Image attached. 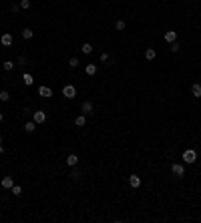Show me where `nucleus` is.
I'll return each instance as SVG.
<instances>
[{"mask_svg": "<svg viewBox=\"0 0 201 223\" xmlns=\"http://www.w3.org/2000/svg\"><path fill=\"white\" fill-rule=\"evenodd\" d=\"M32 121L36 123V125H42V123L46 121V113L44 111H36V113L32 115Z\"/></svg>", "mask_w": 201, "mask_h": 223, "instance_id": "nucleus-4", "label": "nucleus"}, {"mask_svg": "<svg viewBox=\"0 0 201 223\" xmlns=\"http://www.w3.org/2000/svg\"><path fill=\"white\" fill-rule=\"evenodd\" d=\"M155 57H157V50L155 48H147V50H145V58H147V61H155Z\"/></svg>", "mask_w": 201, "mask_h": 223, "instance_id": "nucleus-12", "label": "nucleus"}, {"mask_svg": "<svg viewBox=\"0 0 201 223\" xmlns=\"http://www.w3.org/2000/svg\"><path fill=\"white\" fill-rule=\"evenodd\" d=\"M76 163H79V157H76L75 153H71V155L66 157V165L68 167H76Z\"/></svg>", "mask_w": 201, "mask_h": 223, "instance_id": "nucleus-10", "label": "nucleus"}, {"mask_svg": "<svg viewBox=\"0 0 201 223\" xmlns=\"http://www.w3.org/2000/svg\"><path fill=\"white\" fill-rule=\"evenodd\" d=\"M80 111H83L85 115H87V113H93V102H91V101H85L83 105H80Z\"/></svg>", "mask_w": 201, "mask_h": 223, "instance_id": "nucleus-11", "label": "nucleus"}, {"mask_svg": "<svg viewBox=\"0 0 201 223\" xmlns=\"http://www.w3.org/2000/svg\"><path fill=\"white\" fill-rule=\"evenodd\" d=\"M75 125L76 127H85L87 125V117H85V115H79V117L75 119Z\"/></svg>", "mask_w": 201, "mask_h": 223, "instance_id": "nucleus-16", "label": "nucleus"}, {"mask_svg": "<svg viewBox=\"0 0 201 223\" xmlns=\"http://www.w3.org/2000/svg\"><path fill=\"white\" fill-rule=\"evenodd\" d=\"M179 50H181V44H179L177 40L171 42V52H179Z\"/></svg>", "mask_w": 201, "mask_h": 223, "instance_id": "nucleus-21", "label": "nucleus"}, {"mask_svg": "<svg viewBox=\"0 0 201 223\" xmlns=\"http://www.w3.org/2000/svg\"><path fill=\"white\" fill-rule=\"evenodd\" d=\"M14 68V62L12 61H4V71H12Z\"/></svg>", "mask_w": 201, "mask_h": 223, "instance_id": "nucleus-24", "label": "nucleus"}, {"mask_svg": "<svg viewBox=\"0 0 201 223\" xmlns=\"http://www.w3.org/2000/svg\"><path fill=\"white\" fill-rule=\"evenodd\" d=\"M62 97H66V98H75V97H76V89L72 87V84H66V87H62Z\"/></svg>", "mask_w": 201, "mask_h": 223, "instance_id": "nucleus-3", "label": "nucleus"}, {"mask_svg": "<svg viewBox=\"0 0 201 223\" xmlns=\"http://www.w3.org/2000/svg\"><path fill=\"white\" fill-rule=\"evenodd\" d=\"M85 72H87L89 76H95L97 75V64H87V66H85Z\"/></svg>", "mask_w": 201, "mask_h": 223, "instance_id": "nucleus-13", "label": "nucleus"}, {"mask_svg": "<svg viewBox=\"0 0 201 223\" xmlns=\"http://www.w3.org/2000/svg\"><path fill=\"white\" fill-rule=\"evenodd\" d=\"M191 93H193V97H201V84L199 83H193V84H191Z\"/></svg>", "mask_w": 201, "mask_h": 223, "instance_id": "nucleus-14", "label": "nucleus"}, {"mask_svg": "<svg viewBox=\"0 0 201 223\" xmlns=\"http://www.w3.org/2000/svg\"><path fill=\"white\" fill-rule=\"evenodd\" d=\"M32 36H34L32 28H24V30H22V38H26V40H28V38H32Z\"/></svg>", "mask_w": 201, "mask_h": 223, "instance_id": "nucleus-18", "label": "nucleus"}, {"mask_svg": "<svg viewBox=\"0 0 201 223\" xmlns=\"http://www.w3.org/2000/svg\"><path fill=\"white\" fill-rule=\"evenodd\" d=\"M171 173H173L175 177H183V175H185V167H183L181 163H173V165H171Z\"/></svg>", "mask_w": 201, "mask_h": 223, "instance_id": "nucleus-2", "label": "nucleus"}, {"mask_svg": "<svg viewBox=\"0 0 201 223\" xmlns=\"http://www.w3.org/2000/svg\"><path fill=\"white\" fill-rule=\"evenodd\" d=\"M22 83L26 84V87H32V84H34V79H32V75H28V72H26V75H22Z\"/></svg>", "mask_w": 201, "mask_h": 223, "instance_id": "nucleus-15", "label": "nucleus"}, {"mask_svg": "<svg viewBox=\"0 0 201 223\" xmlns=\"http://www.w3.org/2000/svg\"><path fill=\"white\" fill-rule=\"evenodd\" d=\"M20 8H24V10L30 8V0H20Z\"/></svg>", "mask_w": 201, "mask_h": 223, "instance_id": "nucleus-26", "label": "nucleus"}, {"mask_svg": "<svg viewBox=\"0 0 201 223\" xmlns=\"http://www.w3.org/2000/svg\"><path fill=\"white\" fill-rule=\"evenodd\" d=\"M80 50H83L85 54H91V52H93V44H89V42H85V44L80 46Z\"/></svg>", "mask_w": 201, "mask_h": 223, "instance_id": "nucleus-19", "label": "nucleus"}, {"mask_svg": "<svg viewBox=\"0 0 201 223\" xmlns=\"http://www.w3.org/2000/svg\"><path fill=\"white\" fill-rule=\"evenodd\" d=\"M24 131H26V133H34V131H36V123H34V121H28L26 125H24Z\"/></svg>", "mask_w": 201, "mask_h": 223, "instance_id": "nucleus-17", "label": "nucleus"}, {"mask_svg": "<svg viewBox=\"0 0 201 223\" xmlns=\"http://www.w3.org/2000/svg\"><path fill=\"white\" fill-rule=\"evenodd\" d=\"M38 97L48 98V97H53V91H50L48 87H40V89H38Z\"/></svg>", "mask_w": 201, "mask_h": 223, "instance_id": "nucleus-8", "label": "nucleus"}, {"mask_svg": "<svg viewBox=\"0 0 201 223\" xmlns=\"http://www.w3.org/2000/svg\"><path fill=\"white\" fill-rule=\"evenodd\" d=\"M2 121H4V115H2V113H0V123H2Z\"/></svg>", "mask_w": 201, "mask_h": 223, "instance_id": "nucleus-31", "label": "nucleus"}, {"mask_svg": "<svg viewBox=\"0 0 201 223\" xmlns=\"http://www.w3.org/2000/svg\"><path fill=\"white\" fill-rule=\"evenodd\" d=\"M125 20H117V22H115V28H117V30H125Z\"/></svg>", "mask_w": 201, "mask_h": 223, "instance_id": "nucleus-20", "label": "nucleus"}, {"mask_svg": "<svg viewBox=\"0 0 201 223\" xmlns=\"http://www.w3.org/2000/svg\"><path fill=\"white\" fill-rule=\"evenodd\" d=\"M14 187V179L12 177H2V189H12Z\"/></svg>", "mask_w": 201, "mask_h": 223, "instance_id": "nucleus-7", "label": "nucleus"}, {"mask_svg": "<svg viewBox=\"0 0 201 223\" xmlns=\"http://www.w3.org/2000/svg\"><path fill=\"white\" fill-rule=\"evenodd\" d=\"M18 64H26V57H24V54H20V57H18Z\"/></svg>", "mask_w": 201, "mask_h": 223, "instance_id": "nucleus-28", "label": "nucleus"}, {"mask_svg": "<svg viewBox=\"0 0 201 223\" xmlns=\"http://www.w3.org/2000/svg\"><path fill=\"white\" fill-rule=\"evenodd\" d=\"M129 185L133 187V189L141 187V177H139V175H131V177H129Z\"/></svg>", "mask_w": 201, "mask_h": 223, "instance_id": "nucleus-6", "label": "nucleus"}, {"mask_svg": "<svg viewBox=\"0 0 201 223\" xmlns=\"http://www.w3.org/2000/svg\"><path fill=\"white\" fill-rule=\"evenodd\" d=\"M0 101H2V102L10 101V95H8V91H2V93H0Z\"/></svg>", "mask_w": 201, "mask_h": 223, "instance_id": "nucleus-23", "label": "nucleus"}, {"mask_svg": "<svg viewBox=\"0 0 201 223\" xmlns=\"http://www.w3.org/2000/svg\"><path fill=\"white\" fill-rule=\"evenodd\" d=\"M72 179H80V173H79V171H72Z\"/></svg>", "mask_w": 201, "mask_h": 223, "instance_id": "nucleus-29", "label": "nucleus"}, {"mask_svg": "<svg viewBox=\"0 0 201 223\" xmlns=\"http://www.w3.org/2000/svg\"><path fill=\"white\" fill-rule=\"evenodd\" d=\"M0 153H4V145H2V135H0Z\"/></svg>", "mask_w": 201, "mask_h": 223, "instance_id": "nucleus-30", "label": "nucleus"}, {"mask_svg": "<svg viewBox=\"0 0 201 223\" xmlns=\"http://www.w3.org/2000/svg\"><path fill=\"white\" fill-rule=\"evenodd\" d=\"M68 66H71V68H76V66H79V58H76V57H72L71 61H68Z\"/></svg>", "mask_w": 201, "mask_h": 223, "instance_id": "nucleus-22", "label": "nucleus"}, {"mask_svg": "<svg viewBox=\"0 0 201 223\" xmlns=\"http://www.w3.org/2000/svg\"><path fill=\"white\" fill-rule=\"evenodd\" d=\"M175 40H177V32H175V30H167V32H165V42H169V44H171V42H175Z\"/></svg>", "mask_w": 201, "mask_h": 223, "instance_id": "nucleus-9", "label": "nucleus"}, {"mask_svg": "<svg viewBox=\"0 0 201 223\" xmlns=\"http://www.w3.org/2000/svg\"><path fill=\"white\" fill-rule=\"evenodd\" d=\"M12 40H14V38H12V34H10V32H4L2 36H0V42H2L4 46H10V44H12Z\"/></svg>", "mask_w": 201, "mask_h": 223, "instance_id": "nucleus-5", "label": "nucleus"}, {"mask_svg": "<svg viewBox=\"0 0 201 223\" xmlns=\"http://www.w3.org/2000/svg\"><path fill=\"white\" fill-rule=\"evenodd\" d=\"M183 161H185L187 165H193V163L197 161V151H195V149H185V151H183Z\"/></svg>", "mask_w": 201, "mask_h": 223, "instance_id": "nucleus-1", "label": "nucleus"}, {"mask_svg": "<svg viewBox=\"0 0 201 223\" xmlns=\"http://www.w3.org/2000/svg\"><path fill=\"white\" fill-rule=\"evenodd\" d=\"M101 62H109V54L107 52H101Z\"/></svg>", "mask_w": 201, "mask_h": 223, "instance_id": "nucleus-27", "label": "nucleus"}, {"mask_svg": "<svg viewBox=\"0 0 201 223\" xmlns=\"http://www.w3.org/2000/svg\"><path fill=\"white\" fill-rule=\"evenodd\" d=\"M12 195H20V193H22V187H18V185H14V187H12Z\"/></svg>", "mask_w": 201, "mask_h": 223, "instance_id": "nucleus-25", "label": "nucleus"}]
</instances>
